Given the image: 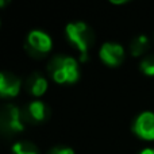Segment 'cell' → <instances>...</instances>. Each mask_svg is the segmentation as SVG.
Returning <instances> with one entry per match:
<instances>
[{"instance_id": "5b68a950", "label": "cell", "mask_w": 154, "mask_h": 154, "mask_svg": "<svg viewBox=\"0 0 154 154\" xmlns=\"http://www.w3.org/2000/svg\"><path fill=\"white\" fill-rule=\"evenodd\" d=\"M133 130L139 138L154 141V112H142L134 122Z\"/></svg>"}, {"instance_id": "8fae6325", "label": "cell", "mask_w": 154, "mask_h": 154, "mask_svg": "<svg viewBox=\"0 0 154 154\" xmlns=\"http://www.w3.org/2000/svg\"><path fill=\"white\" fill-rule=\"evenodd\" d=\"M14 154H39V150L32 142L30 141H20L16 142L12 146Z\"/></svg>"}, {"instance_id": "9a60e30c", "label": "cell", "mask_w": 154, "mask_h": 154, "mask_svg": "<svg viewBox=\"0 0 154 154\" xmlns=\"http://www.w3.org/2000/svg\"><path fill=\"white\" fill-rule=\"evenodd\" d=\"M5 4V2H4V0H0V7H3V5H4Z\"/></svg>"}, {"instance_id": "4fadbf2b", "label": "cell", "mask_w": 154, "mask_h": 154, "mask_svg": "<svg viewBox=\"0 0 154 154\" xmlns=\"http://www.w3.org/2000/svg\"><path fill=\"white\" fill-rule=\"evenodd\" d=\"M48 154H75L70 147H64V146H57V147H53L51 150H49Z\"/></svg>"}, {"instance_id": "7c38bea8", "label": "cell", "mask_w": 154, "mask_h": 154, "mask_svg": "<svg viewBox=\"0 0 154 154\" xmlns=\"http://www.w3.org/2000/svg\"><path fill=\"white\" fill-rule=\"evenodd\" d=\"M141 70L146 76H154V54L145 57V58L142 60Z\"/></svg>"}, {"instance_id": "8992f818", "label": "cell", "mask_w": 154, "mask_h": 154, "mask_svg": "<svg viewBox=\"0 0 154 154\" xmlns=\"http://www.w3.org/2000/svg\"><path fill=\"white\" fill-rule=\"evenodd\" d=\"M99 54L104 64L109 65V66H118L122 64L123 58H125V49L119 43L107 42L101 46Z\"/></svg>"}, {"instance_id": "5bb4252c", "label": "cell", "mask_w": 154, "mask_h": 154, "mask_svg": "<svg viewBox=\"0 0 154 154\" xmlns=\"http://www.w3.org/2000/svg\"><path fill=\"white\" fill-rule=\"evenodd\" d=\"M139 154H154V149L152 147H147V149H143Z\"/></svg>"}, {"instance_id": "9c48e42d", "label": "cell", "mask_w": 154, "mask_h": 154, "mask_svg": "<svg viewBox=\"0 0 154 154\" xmlns=\"http://www.w3.org/2000/svg\"><path fill=\"white\" fill-rule=\"evenodd\" d=\"M27 112H29L32 123L43 122V120L48 119V116L50 115V109H49V107L41 100L31 101V103L29 104V107H27Z\"/></svg>"}, {"instance_id": "52a82bcc", "label": "cell", "mask_w": 154, "mask_h": 154, "mask_svg": "<svg viewBox=\"0 0 154 154\" xmlns=\"http://www.w3.org/2000/svg\"><path fill=\"white\" fill-rule=\"evenodd\" d=\"M20 91L19 77L10 72H0V97H14Z\"/></svg>"}, {"instance_id": "6da1fadb", "label": "cell", "mask_w": 154, "mask_h": 154, "mask_svg": "<svg viewBox=\"0 0 154 154\" xmlns=\"http://www.w3.org/2000/svg\"><path fill=\"white\" fill-rule=\"evenodd\" d=\"M26 125H32L27 109H22L14 104L0 108V134L3 135H14L24 130Z\"/></svg>"}, {"instance_id": "ba28073f", "label": "cell", "mask_w": 154, "mask_h": 154, "mask_svg": "<svg viewBox=\"0 0 154 154\" xmlns=\"http://www.w3.org/2000/svg\"><path fill=\"white\" fill-rule=\"evenodd\" d=\"M26 88L32 96H42L48 89V81L39 73H32L26 80Z\"/></svg>"}, {"instance_id": "7a4b0ae2", "label": "cell", "mask_w": 154, "mask_h": 154, "mask_svg": "<svg viewBox=\"0 0 154 154\" xmlns=\"http://www.w3.org/2000/svg\"><path fill=\"white\" fill-rule=\"evenodd\" d=\"M48 70L54 79V81L60 82V84L76 82L80 76L77 61L73 57L64 56V54L54 56L49 62Z\"/></svg>"}, {"instance_id": "3957f363", "label": "cell", "mask_w": 154, "mask_h": 154, "mask_svg": "<svg viewBox=\"0 0 154 154\" xmlns=\"http://www.w3.org/2000/svg\"><path fill=\"white\" fill-rule=\"evenodd\" d=\"M68 39L77 46L81 51V60L85 61L88 56V50L95 43V32L93 30L84 22H72L66 26Z\"/></svg>"}, {"instance_id": "30bf717a", "label": "cell", "mask_w": 154, "mask_h": 154, "mask_svg": "<svg viewBox=\"0 0 154 154\" xmlns=\"http://www.w3.org/2000/svg\"><path fill=\"white\" fill-rule=\"evenodd\" d=\"M149 49V38L145 35H139V37L134 38L133 42L130 45V50L133 56H141Z\"/></svg>"}, {"instance_id": "277c9868", "label": "cell", "mask_w": 154, "mask_h": 154, "mask_svg": "<svg viewBox=\"0 0 154 154\" xmlns=\"http://www.w3.org/2000/svg\"><path fill=\"white\" fill-rule=\"evenodd\" d=\"M51 38L41 30H32L26 41V50L34 58L45 57L51 50Z\"/></svg>"}]
</instances>
